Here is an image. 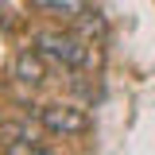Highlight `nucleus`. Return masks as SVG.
I'll return each mask as SVG.
<instances>
[{
    "mask_svg": "<svg viewBox=\"0 0 155 155\" xmlns=\"http://www.w3.org/2000/svg\"><path fill=\"white\" fill-rule=\"evenodd\" d=\"M12 78H16L19 85H43L47 81V58H43V51L39 47H27V51H19L16 62H12Z\"/></svg>",
    "mask_w": 155,
    "mask_h": 155,
    "instance_id": "obj_3",
    "label": "nucleus"
},
{
    "mask_svg": "<svg viewBox=\"0 0 155 155\" xmlns=\"http://www.w3.org/2000/svg\"><path fill=\"white\" fill-rule=\"evenodd\" d=\"M31 8L43 12V16H54V19H66V23H78L85 16V0H31Z\"/></svg>",
    "mask_w": 155,
    "mask_h": 155,
    "instance_id": "obj_5",
    "label": "nucleus"
},
{
    "mask_svg": "<svg viewBox=\"0 0 155 155\" xmlns=\"http://www.w3.org/2000/svg\"><path fill=\"white\" fill-rule=\"evenodd\" d=\"M35 47L43 51L47 62H54L62 70H81V66L89 62V47H85V39H78L74 31H58V27L35 31Z\"/></svg>",
    "mask_w": 155,
    "mask_h": 155,
    "instance_id": "obj_1",
    "label": "nucleus"
},
{
    "mask_svg": "<svg viewBox=\"0 0 155 155\" xmlns=\"http://www.w3.org/2000/svg\"><path fill=\"white\" fill-rule=\"evenodd\" d=\"M39 124L47 128L51 136H62V140H70V136H89L93 132V120L85 109H78V105H43L39 109Z\"/></svg>",
    "mask_w": 155,
    "mask_h": 155,
    "instance_id": "obj_2",
    "label": "nucleus"
},
{
    "mask_svg": "<svg viewBox=\"0 0 155 155\" xmlns=\"http://www.w3.org/2000/svg\"><path fill=\"white\" fill-rule=\"evenodd\" d=\"M0 147L12 155H39L43 151V143H35L27 124H0Z\"/></svg>",
    "mask_w": 155,
    "mask_h": 155,
    "instance_id": "obj_4",
    "label": "nucleus"
}]
</instances>
